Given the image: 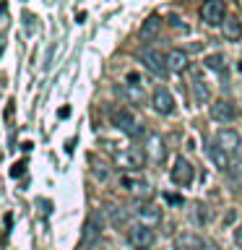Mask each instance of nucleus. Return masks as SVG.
<instances>
[{
    "label": "nucleus",
    "mask_w": 242,
    "mask_h": 250,
    "mask_svg": "<svg viewBox=\"0 0 242 250\" xmlns=\"http://www.w3.org/2000/svg\"><path fill=\"white\" fill-rule=\"evenodd\" d=\"M151 107H154V112H159V115H172L175 112V97H172L164 86H159L151 97Z\"/></svg>",
    "instance_id": "9d476101"
},
{
    "label": "nucleus",
    "mask_w": 242,
    "mask_h": 250,
    "mask_svg": "<svg viewBox=\"0 0 242 250\" xmlns=\"http://www.w3.org/2000/svg\"><path fill=\"white\" fill-rule=\"evenodd\" d=\"M206 154H208V159H211V164L219 169V172H226L232 167V162H229V154L224 151V148H219L216 144H211L208 148H206Z\"/></svg>",
    "instance_id": "f3484780"
},
{
    "label": "nucleus",
    "mask_w": 242,
    "mask_h": 250,
    "mask_svg": "<svg viewBox=\"0 0 242 250\" xmlns=\"http://www.w3.org/2000/svg\"><path fill=\"white\" fill-rule=\"evenodd\" d=\"M167 68L172 70V73H185L187 68H190V55H187L185 50H169L167 52Z\"/></svg>",
    "instance_id": "4468645a"
},
{
    "label": "nucleus",
    "mask_w": 242,
    "mask_h": 250,
    "mask_svg": "<svg viewBox=\"0 0 242 250\" xmlns=\"http://www.w3.org/2000/svg\"><path fill=\"white\" fill-rule=\"evenodd\" d=\"M164 201L172 203V206H182V195H177V193H164Z\"/></svg>",
    "instance_id": "5701e85b"
},
{
    "label": "nucleus",
    "mask_w": 242,
    "mask_h": 250,
    "mask_svg": "<svg viewBox=\"0 0 242 250\" xmlns=\"http://www.w3.org/2000/svg\"><path fill=\"white\" fill-rule=\"evenodd\" d=\"M146 159H148V156H146V151L141 146H130L122 156H117V162H122L128 169H141L146 164Z\"/></svg>",
    "instance_id": "2eb2a0df"
},
{
    "label": "nucleus",
    "mask_w": 242,
    "mask_h": 250,
    "mask_svg": "<svg viewBox=\"0 0 242 250\" xmlns=\"http://www.w3.org/2000/svg\"><path fill=\"white\" fill-rule=\"evenodd\" d=\"M237 68H240V73H242V62H240V65H237Z\"/></svg>",
    "instance_id": "cd10ccee"
},
{
    "label": "nucleus",
    "mask_w": 242,
    "mask_h": 250,
    "mask_svg": "<svg viewBox=\"0 0 242 250\" xmlns=\"http://www.w3.org/2000/svg\"><path fill=\"white\" fill-rule=\"evenodd\" d=\"M117 91L120 94H125L130 102H143L146 99V94H143V89L141 86H136V83H125V86H117Z\"/></svg>",
    "instance_id": "6ab92c4d"
},
{
    "label": "nucleus",
    "mask_w": 242,
    "mask_h": 250,
    "mask_svg": "<svg viewBox=\"0 0 242 250\" xmlns=\"http://www.w3.org/2000/svg\"><path fill=\"white\" fill-rule=\"evenodd\" d=\"M161 29V21L159 16H148V19L141 23V39H148V37H156Z\"/></svg>",
    "instance_id": "a211bd4d"
},
{
    "label": "nucleus",
    "mask_w": 242,
    "mask_h": 250,
    "mask_svg": "<svg viewBox=\"0 0 242 250\" xmlns=\"http://www.w3.org/2000/svg\"><path fill=\"white\" fill-rule=\"evenodd\" d=\"M146 156L151 159L154 164H161L164 159H167V146H164V138L156 136V133H151V136L146 138Z\"/></svg>",
    "instance_id": "9b49d317"
},
{
    "label": "nucleus",
    "mask_w": 242,
    "mask_h": 250,
    "mask_svg": "<svg viewBox=\"0 0 242 250\" xmlns=\"http://www.w3.org/2000/svg\"><path fill=\"white\" fill-rule=\"evenodd\" d=\"M120 188L122 190L133 193L136 198H148L151 195V188L143 177H136V175H120Z\"/></svg>",
    "instance_id": "1a4fd4ad"
},
{
    "label": "nucleus",
    "mask_w": 242,
    "mask_h": 250,
    "mask_svg": "<svg viewBox=\"0 0 242 250\" xmlns=\"http://www.w3.org/2000/svg\"><path fill=\"white\" fill-rule=\"evenodd\" d=\"M141 62H143L146 70H151V73L159 76V78H164V76L169 73V68H167V55L159 52V50H143V52H141Z\"/></svg>",
    "instance_id": "423d86ee"
},
{
    "label": "nucleus",
    "mask_w": 242,
    "mask_h": 250,
    "mask_svg": "<svg viewBox=\"0 0 242 250\" xmlns=\"http://www.w3.org/2000/svg\"><path fill=\"white\" fill-rule=\"evenodd\" d=\"M234 245H237L242 250V224L237 227V232H234Z\"/></svg>",
    "instance_id": "a878e982"
},
{
    "label": "nucleus",
    "mask_w": 242,
    "mask_h": 250,
    "mask_svg": "<svg viewBox=\"0 0 242 250\" xmlns=\"http://www.w3.org/2000/svg\"><path fill=\"white\" fill-rule=\"evenodd\" d=\"M169 26H175L177 31H187V26L182 23V19H177V16H169Z\"/></svg>",
    "instance_id": "b1692460"
},
{
    "label": "nucleus",
    "mask_w": 242,
    "mask_h": 250,
    "mask_svg": "<svg viewBox=\"0 0 242 250\" xmlns=\"http://www.w3.org/2000/svg\"><path fill=\"white\" fill-rule=\"evenodd\" d=\"M169 177H172V183H175V185L187 188L195 180V167L185 159V156H177L175 164H172V169H169Z\"/></svg>",
    "instance_id": "20e7f679"
},
{
    "label": "nucleus",
    "mask_w": 242,
    "mask_h": 250,
    "mask_svg": "<svg viewBox=\"0 0 242 250\" xmlns=\"http://www.w3.org/2000/svg\"><path fill=\"white\" fill-rule=\"evenodd\" d=\"M203 250H219V245H214V242L206 240V245H203Z\"/></svg>",
    "instance_id": "bb28decb"
},
{
    "label": "nucleus",
    "mask_w": 242,
    "mask_h": 250,
    "mask_svg": "<svg viewBox=\"0 0 242 250\" xmlns=\"http://www.w3.org/2000/svg\"><path fill=\"white\" fill-rule=\"evenodd\" d=\"M136 219H138V224H143V227H154L161 222V211L154 206V203H141V206L136 208Z\"/></svg>",
    "instance_id": "f8f14e48"
},
{
    "label": "nucleus",
    "mask_w": 242,
    "mask_h": 250,
    "mask_svg": "<svg viewBox=\"0 0 242 250\" xmlns=\"http://www.w3.org/2000/svg\"><path fill=\"white\" fill-rule=\"evenodd\" d=\"M208 112L216 123H224V125L237 120V107H234V102H229V99H216L214 104L208 107Z\"/></svg>",
    "instance_id": "0eeeda50"
},
{
    "label": "nucleus",
    "mask_w": 242,
    "mask_h": 250,
    "mask_svg": "<svg viewBox=\"0 0 242 250\" xmlns=\"http://www.w3.org/2000/svg\"><path fill=\"white\" fill-rule=\"evenodd\" d=\"M109 117H112V125H115V128L122 130V133H128V136H141V133H143L128 107H115L112 112H109Z\"/></svg>",
    "instance_id": "f257e3e1"
},
{
    "label": "nucleus",
    "mask_w": 242,
    "mask_h": 250,
    "mask_svg": "<svg viewBox=\"0 0 242 250\" xmlns=\"http://www.w3.org/2000/svg\"><path fill=\"white\" fill-rule=\"evenodd\" d=\"M193 86V99L198 102V104H206V102L211 99V89H208V83H206V78H203V70H198L195 68L193 70V81H190Z\"/></svg>",
    "instance_id": "ddd939ff"
},
{
    "label": "nucleus",
    "mask_w": 242,
    "mask_h": 250,
    "mask_svg": "<svg viewBox=\"0 0 242 250\" xmlns=\"http://www.w3.org/2000/svg\"><path fill=\"white\" fill-rule=\"evenodd\" d=\"M206 68H208V70H216V73H222V70L226 68V65H224V55H208V58H206Z\"/></svg>",
    "instance_id": "4be33fe9"
},
{
    "label": "nucleus",
    "mask_w": 242,
    "mask_h": 250,
    "mask_svg": "<svg viewBox=\"0 0 242 250\" xmlns=\"http://www.w3.org/2000/svg\"><path fill=\"white\" fill-rule=\"evenodd\" d=\"M109 222H112V227L120 229V227L128 224V211L120 208V206H112V208H109Z\"/></svg>",
    "instance_id": "412c9836"
},
{
    "label": "nucleus",
    "mask_w": 242,
    "mask_h": 250,
    "mask_svg": "<svg viewBox=\"0 0 242 250\" xmlns=\"http://www.w3.org/2000/svg\"><path fill=\"white\" fill-rule=\"evenodd\" d=\"M222 29H224V37L226 39H240L242 37V23L237 19H226L222 23Z\"/></svg>",
    "instance_id": "aec40b11"
},
{
    "label": "nucleus",
    "mask_w": 242,
    "mask_h": 250,
    "mask_svg": "<svg viewBox=\"0 0 242 250\" xmlns=\"http://www.w3.org/2000/svg\"><path fill=\"white\" fill-rule=\"evenodd\" d=\"M101 232H104V216H101V211H91L89 219H86V224H83V237H81V242H83L86 248H91L94 242L101 237Z\"/></svg>",
    "instance_id": "39448f33"
},
{
    "label": "nucleus",
    "mask_w": 242,
    "mask_h": 250,
    "mask_svg": "<svg viewBox=\"0 0 242 250\" xmlns=\"http://www.w3.org/2000/svg\"><path fill=\"white\" fill-rule=\"evenodd\" d=\"M156 242V234L151 227H143V224H136L128 229V245L133 250H151Z\"/></svg>",
    "instance_id": "f03ea898"
},
{
    "label": "nucleus",
    "mask_w": 242,
    "mask_h": 250,
    "mask_svg": "<svg viewBox=\"0 0 242 250\" xmlns=\"http://www.w3.org/2000/svg\"><path fill=\"white\" fill-rule=\"evenodd\" d=\"M23 167H26V162H16L11 167V177H21L23 175Z\"/></svg>",
    "instance_id": "393cba45"
},
{
    "label": "nucleus",
    "mask_w": 242,
    "mask_h": 250,
    "mask_svg": "<svg viewBox=\"0 0 242 250\" xmlns=\"http://www.w3.org/2000/svg\"><path fill=\"white\" fill-rule=\"evenodd\" d=\"M203 245H206V240L193 232H182L175 240V250H203Z\"/></svg>",
    "instance_id": "dca6fc26"
},
{
    "label": "nucleus",
    "mask_w": 242,
    "mask_h": 250,
    "mask_svg": "<svg viewBox=\"0 0 242 250\" xmlns=\"http://www.w3.org/2000/svg\"><path fill=\"white\" fill-rule=\"evenodd\" d=\"M216 146L224 148L226 154H237L240 146H242V136L234 128H222L216 133Z\"/></svg>",
    "instance_id": "6e6552de"
},
{
    "label": "nucleus",
    "mask_w": 242,
    "mask_h": 250,
    "mask_svg": "<svg viewBox=\"0 0 242 250\" xmlns=\"http://www.w3.org/2000/svg\"><path fill=\"white\" fill-rule=\"evenodd\" d=\"M201 19L206 21L208 26H222L226 21V3L224 0H203Z\"/></svg>",
    "instance_id": "7ed1b4c3"
}]
</instances>
